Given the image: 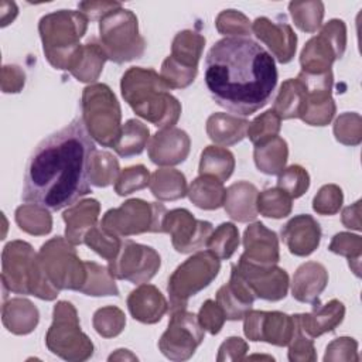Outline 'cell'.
Here are the masks:
<instances>
[{"mask_svg": "<svg viewBox=\"0 0 362 362\" xmlns=\"http://www.w3.org/2000/svg\"><path fill=\"white\" fill-rule=\"evenodd\" d=\"M95 150L82 117L42 139L28 157L21 199L59 211L88 195L89 161Z\"/></svg>", "mask_w": 362, "mask_h": 362, "instance_id": "6da1fadb", "label": "cell"}, {"mask_svg": "<svg viewBox=\"0 0 362 362\" xmlns=\"http://www.w3.org/2000/svg\"><path fill=\"white\" fill-rule=\"evenodd\" d=\"M274 58L249 37H225L205 57L204 79L212 99L239 116L264 107L277 85Z\"/></svg>", "mask_w": 362, "mask_h": 362, "instance_id": "7a4b0ae2", "label": "cell"}, {"mask_svg": "<svg viewBox=\"0 0 362 362\" xmlns=\"http://www.w3.org/2000/svg\"><path fill=\"white\" fill-rule=\"evenodd\" d=\"M120 92L137 116L160 130L174 127L181 116V103L153 68L130 66L122 75Z\"/></svg>", "mask_w": 362, "mask_h": 362, "instance_id": "3957f363", "label": "cell"}, {"mask_svg": "<svg viewBox=\"0 0 362 362\" xmlns=\"http://www.w3.org/2000/svg\"><path fill=\"white\" fill-rule=\"evenodd\" d=\"M1 283L4 300L8 291L34 296L45 301H52L59 294L42 270L38 253L24 240H11L3 247Z\"/></svg>", "mask_w": 362, "mask_h": 362, "instance_id": "277c9868", "label": "cell"}, {"mask_svg": "<svg viewBox=\"0 0 362 362\" xmlns=\"http://www.w3.org/2000/svg\"><path fill=\"white\" fill-rule=\"evenodd\" d=\"M88 18L76 10H58L40 18L38 33L47 61L55 68L69 71L88 30Z\"/></svg>", "mask_w": 362, "mask_h": 362, "instance_id": "5b68a950", "label": "cell"}, {"mask_svg": "<svg viewBox=\"0 0 362 362\" xmlns=\"http://www.w3.org/2000/svg\"><path fill=\"white\" fill-rule=\"evenodd\" d=\"M81 109L83 124L90 137L103 147H113L122 129V109L113 90L106 83L85 86Z\"/></svg>", "mask_w": 362, "mask_h": 362, "instance_id": "8992f818", "label": "cell"}, {"mask_svg": "<svg viewBox=\"0 0 362 362\" xmlns=\"http://www.w3.org/2000/svg\"><path fill=\"white\" fill-rule=\"evenodd\" d=\"M99 42L115 64H124L143 57L146 40L140 35L139 20L129 8H117L99 21Z\"/></svg>", "mask_w": 362, "mask_h": 362, "instance_id": "52a82bcc", "label": "cell"}, {"mask_svg": "<svg viewBox=\"0 0 362 362\" xmlns=\"http://www.w3.org/2000/svg\"><path fill=\"white\" fill-rule=\"evenodd\" d=\"M45 345L49 352L71 362L86 361L93 355V342L81 329L79 317L72 303L62 300L54 305Z\"/></svg>", "mask_w": 362, "mask_h": 362, "instance_id": "ba28073f", "label": "cell"}, {"mask_svg": "<svg viewBox=\"0 0 362 362\" xmlns=\"http://www.w3.org/2000/svg\"><path fill=\"white\" fill-rule=\"evenodd\" d=\"M221 270V260L209 250H198L168 277L167 291L171 311L184 310L188 300L208 287Z\"/></svg>", "mask_w": 362, "mask_h": 362, "instance_id": "9c48e42d", "label": "cell"}, {"mask_svg": "<svg viewBox=\"0 0 362 362\" xmlns=\"http://www.w3.org/2000/svg\"><path fill=\"white\" fill-rule=\"evenodd\" d=\"M38 259L55 288L81 291L86 279V266L76 249L62 236H54L41 245Z\"/></svg>", "mask_w": 362, "mask_h": 362, "instance_id": "30bf717a", "label": "cell"}, {"mask_svg": "<svg viewBox=\"0 0 362 362\" xmlns=\"http://www.w3.org/2000/svg\"><path fill=\"white\" fill-rule=\"evenodd\" d=\"M165 212L167 209L163 204L132 198L124 201L120 206L106 211L99 223L120 238L147 232L163 233Z\"/></svg>", "mask_w": 362, "mask_h": 362, "instance_id": "8fae6325", "label": "cell"}, {"mask_svg": "<svg viewBox=\"0 0 362 362\" xmlns=\"http://www.w3.org/2000/svg\"><path fill=\"white\" fill-rule=\"evenodd\" d=\"M346 48V25L339 18L325 23L320 33L310 38L300 52L301 71L324 74L332 64L344 57Z\"/></svg>", "mask_w": 362, "mask_h": 362, "instance_id": "7c38bea8", "label": "cell"}, {"mask_svg": "<svg viewBox=\"0 0 362 362\" xmlns=\"http://www.w3.org/2000/svg\"><path fill=\"white\" fill-rule=\"evenodd\" d=\"M204 329L194 313L184 310L171 311L167 329L158 339V349L170 361L189 359L204 341Z\"/></svg>", "mask_w": 362, "mask_h": 362, "instance_id": "4fadbf2b", "label": "cell"}, {"mask_svg": "<svg viewBox=\"0 0 362 362\" xmlns=\"http://www.w3.org/2000/svg\"><path fill=\"white\" fill-rule=\"evenodd\" d=\"M160 266L161 257L156 249L123 239L116 257L109 262L107 269L113 279L143 284L156 276Z\"/></svg>", "mask_w": 362, "mask_h": 362, "instance_id": "5bb4252c", "label": "cell"}, {"mask_svg": "<svg viewBox=\"0 0 362 362\" xmlns=\"http://www.w3.org/2000/svg\"><path fill=\"white\" fill-rule=\"evenodd\" d=\"M214 226L208 221L197 219L188 209L167 211L163 219V233H168L173 247L178 253L198 252L206 246Z\"/></svg>", "mask_w": 362, "mask_h": 362, "instance_id": "9a60e30c", "label": "cell"}, {"mask_svg": "<svg viewBox=\"0 0 362 362\" xmlns=\"http://www.w3.org/2000/svg\"><path fill=\"white\" fill-rule=\"evenodd\" d=\"M243 332L253 342L287 346L294 334V318L281 311L250 310L243 318Z\"/></svg>", "mask_w": 362, "mask_h": 362, "instance_id": "2e32d148", "label": "cell"}, {"mask_svg": "<svg viewBox=\"0 0 362 362\" xmlns=\"http://www.w3.org/2000/svg\"><path fill=\"white\" fill-rule=\"evenodd\" d=\"M233 267L252 288L256 298L280 301L287 296L290 287L288 274L277 264L257 266L239 259Z\"/></svg>", "mask_w": 362, "mask_h": 362, "instance_id": "e0dca14e", "label": "cell"}, {"mask_svg": "<svg viewBox=\"0 0 362 362\" xmlns=\"http://www.w3.org/2000/svg\"><path fill=\"white\" fill-rule=\"evenodd\" d=\"M252 33L269 49L280 64H288L297 49V35L288 23H276L267 17H257L252 23Z\"/></svg>", "mask_w": 362, "mask_h": 362, "instance_id": "ac0fdd59", "label": "cell"}, {"mask_svg": "<svg viewBox=\"0 0 362 362\" xmlns=\"http://www.w3.org/2000/svg\"><path fill=\"white\" fill-rule=\"evenodd\" d=\"M191 139L187 132L178 127L161 129L147 143V154L151 163L161 167H171L185 161L189 154Z\"/></svg>", "mask_w": 362, "mask_h": 362, "instance_id": "d6986e66", "label": "cell"}, {"mask_svg": "<svg viewBox=\"0 0 362 362\" xmlns=\"http://www.w3.org/2000/svg\"><path fill=\"white\" fill-rule=\"evenodd\" d=\"M243 253L239 259L257 264L273 266L280 260L279 238L274 230L264 226V223L255 221L243 232Z\"/></svg>", "mask_w": 362, "mask_h": 362, "instance_id": "ffe728a7", "label": "cell"}, {"mask_svg": "<svg viewBox=\"0 0 362 362\" xmlns=\"http://www.w3.org/2000/svg\"><path fill=\"white\" fill-rule=\"evenodd\" d=\"M281 239L294 256H310L321 242V226L308 214H300L288 219L280 229Z\"/></svg>", "mask_w": 362, "mask_h": 362, "instance_id": "44dd1931", "label": "cell"}, {"mask_svg": "<svg viewBox=\"0 0 362 362\" xmlns=\"http://www.w3.org/2000/svg\"><path fill=\"white\" fill-rule=\"evenodd\" d=\"M255 300V293L232 264L229 281L216 291V303L222 308L225 318L229 321L243 320L252 310Z\"/></svg>", "mask_w": 362, "mask_h": 362, "instance_id": "7402d4cb", "label": "cell"}, {"mask_svg": "<svg viewBox=\"0 0 362 362\" xmlns=\"http://www.w3.org/2000/svg\"><path fill=\"white\" fill-rule=\"evenodd\" d=\"M126 303L130 315L141 324H156L161 321L170 307L163 293L148 283L139 284L132 290Z\"/></svg>", "mask_w": 362, "mask_h": 362, "instance_id": "603a6c76", "label": "cell"}, {"mask_svg": "<svg viewBox=\"0 0 362 362\" xmlns=\"http://www.w3.org/2000/svg\"><path fill=\"white\" fill-rule=\"evenodd\" d=\"M344 317L345 305L337 298H332L325 304H313V310L310 313L294 314L301 329L313 339L322 334L332 332L344 321Z\"/></svg>", "mask_w": 362, "mask_h": 362, "instance_id": "cb8c5ba5", "label": "cell"}, {"mask_svg": "<svg viewBox=\"0 0 362 362\" xmlns=\"http://www.w3.org/2000/svg\"><path fill=\"white\" fill-rule=\"evenodd\" d=\"M328 284V272L318 262H305L297 267L291 280V296L307 304H318L321 293Z\"/></svg>", "mask_w": 362, "mask_h": 362, "instance_id": "d4e9b609", "label": "cell"}, {"mask_svg": "<svg viewBox=\"0 0 362 362\" xmlns=\"http://www.w3.org/2000/svg\"><path fill=\"white\" fill-rule=\"evenodd\" d=\"M99 212L100 204L95 198H86L68 206L62 214L65 222V239L74 246L82 245L86 232L98 223Z\"/></svg>", "mask_w": 362, "mask_h": 362, "instance_id": "484cf974", "label": "cell"}, {"mask_svg": "<svg viewBox=\"0 0 362 362\" xmlns=\"http://www.w3.org/2000/svg\"><path fill=\"white\" fill-rule=\"evenodd\" d=\"M257 188L249 181H238L226 188L223 208L228 216L236 222H250L257 216Z\"/></svg>", "mask_w": 362, "mask_h": 362, "instance_id": "4316f807", "label": "cell"}, {"mask_svg": "<svg viewBox=\"0 0 362 362\" xmlns=\"http://www.w3.org/2000/svg\"><path fill=\"white\" fill-rule=\"evenodd\" d=\"M1 321L8 332L27 335L35 329L40 321V313L30 300L14 297L3 303Z\"/></svg>", "mask_w": 362, "mask_h": 362, "instance_id": "83f0119b", "label": "cell"}, {"mask_svg": "<svg viewBox=\"0 0 362 362\" xmlns=\"http://www.w3.org/2000/svg\"><path fill=\"white\" fill-rule=\"evenodd\" d=\"M106 61L107 57L100 42L95 37H92L85 44H82L69 68V72L76 81L92 83L99 79Z\"/></svg>", "mask_w": 362, "mask_h": 362, "instance_id": "f1b7e54d", "label": "cell"}, {"mask_svg": "<svg viewBox=\"0 0 362 362\" xmlns=\"http://www.w3.org/2000/svg\"><path fill=\"white\" fill-rule=\"evenodd\" d=\"M249 122L245 117L229 113H212L206 120L208 137L221 147H228L240 143L246 137Z\"/></svg>", "mask_w": 362, "mask_h": 362, "instance_id": "f546056e", "label": "cell"}, {"mask_svg": "<svg viewBox=\"0 0 362 362\" xmlns=\"http://www.w3.org/2000/svg\"><path fill=\"white\" fill-rule=\"evenodd\" d=\"M307 102V93L297 78L286 79L274 98L273 112L283 120L300 119Z\"/></svg>", "mask_w": 362, "mask_h": 362, "instance_id": "4dcf8cb0", "label": "cell"}, {"mask_svg": "<svg viewBox=\"0 0 362 362\" xmlns=\"http://www.w3.org/2000/svg\"><path fill=\"white\" fill-rule=\"evenodd\" d=\"M189 201L205 211H214L223 206L226 188L223 182L212 175H198L188 187Z\"/></svg>", "mask_w": 362, "mask_h": 362, "instance_id": "1f68e13d", "label": "cell"}, {"mask_svg": "<svg viewBox=\"0 0 362 362\" xmlns=\"http://www.w3.org/2000/svg\"><path fill=\"white\" fill-rule=\"evenodd\" d=\"M148 188L160 201H177L187 195L185 175L171 167H161L150 175Z\"/></svg>", "mask_w": 362, "mask_h": 362, "instance_id": "d6a6232c", "label": "cell"}, {"mask_svg": "<svg viewBox=\"0 0 362 362\" xmlns=\"http://www.w3.org/2000/svg\"><path fill=\"white\" fill-rule=\"evenodd\" d=\"M287 158L288 146L280 136L256 146L253 150V160L257 170L267 175H279L286 168Z\"/></svg>", "mask_w": 362, "mask_h": 362, "instance_id": "836d02e7", "label": "cell"}, {"mask_svg": "<svg viewBox=\"0 0 362 362\" xmlns=\"http://www.w3.org/2000/svg\"><path fill=\"white\" fill-rule=\"evenodd\" d=\"M235 170V157L232 151L225 147L212 144L206 146L199 158V175H212L219 181H226Z\"/></svg>", "mask_w": 362, "mask_h": 362, "instance_id": "e575fe53", "label": "cell"}, {"mask_svg": "<svg viewBox=\"0 0 362 362\" xmlns=\"http://www.w3.org/2000/svg\"><path fill=\"white\" fill-rule=\"evenodd\" d=\"M301 82V81H300ZM304 86V85H303ZM305 89V88H304ZM332 90H308L301 120L310 126H327L335 116L337 106L331 96Z\"/></svg>", "mask_w": 362, "mask_h": 362, "instance_id": "d590c367", "label": "cell"}, {"mask_svg": "<svg viewBox=\"0 0 362 362\" xmlns=\"http://www.w3.org/2000/svg\"><path fill=\"white\" fill-rule=\"evenodd\" d=\"M150 140L148 127L137 120L129 119L120 129V134L112 147L120 157H133L143 153Z\"/></svg>", "mask_w": 362, "mask_h": 362, "instance_id": "8d00e7d4", "label": "cell"}, {"mask_svg": "<svg viewBox=\"0 0 362 362\" xmlns=\"http://www.w3.org/2000/svg\"><path fill=\"white\" fill-rule=\"evenodd\" d=\"M205 47V37L194 30H182L175 34L171 42V57L182 65L198 68L202 51Z\"/></svg>", "mask_w": 362, "mask_h": 362, "instance_id": "74e56055", "label": "cell"}, {"mask_svg": "<svg viewBox=\"0 0 362 362\" xmlns=\"http://www.w3.org/2000/svg\"><path fill=\"white\" fill-rule=\"evenodd\" d=\"M16 223L28 235L42 236L52 229V216L49 209L37 204H23L16 209Z\"/></svg>", "mask_w": 362, "mask_h": 362, "instance_id": "f35d334b", "label": "cell"}, {"mask_svg": "<svg viewBox=\"0 0 362 362\" xmlns=\"http://www.w3.org/2000/svg\"><path fill=\"white\" fill-rule=\"evenodd\" d=\"M86 279L79 293L92 297L119 296V288L109 269L95 262H85Z\"/></svg>", "mask_w": 362, "mask_h": 362, "instance_id": "ab89813d", "label": "cell"}, {"mask_svg": "<svg viewBox=\"0 0 362 362\" xmlns=\"http://www.w3.org/2000/svg\"><path fill=\"white\" fill-rule=\"evenodd\" d=\"M256 208L266 218L281 219L291 214L293 198L279 187L266 188L257 194Z\"/></svg>", "mask_w": 362, "mask_h": 362, "instance_id": "60d3db41", "label": "cell"}, {"mask_svg": "<svg viewBox=\"0 0 362 362\" xmlns=\"http://www.w3.org/2000/svg\"><path fill=\"white\" fill-rule=\"evenodd\" d=\"M239 229L232 222H222L208 238L206 249L219 260H228L239 246Z\"/></svg>", "mask_w": 362, "mask_h": 362, "instance_id": "b9f144b4", "label": "cell"}, {"mask_svg": "<svg viewBox=\"0 0 362 362\" xmlns=\"http://www.w3.org/2000/svg\"><path fill=\"white\" fill-rule=\"evenodd\" d=\"M120 174L117 158L109 151L95 150L89 161V180L90 184L105 188L113 184Z\"/></svg>", "mask_w": 362, "mask_h": 362, "instance_id": "7bdbcfd3", "label": "cell"}, {"mask_svg": "<svg viewBox=\"0 0 362 362\" xmlns=\"http://www.w3.org/2000/svg\"><path fill=\"white\" fill-rule=\"evenodd\" d=\"M324 10V3L320 0L288 3V11L296 27L310 34L315 33L321 27Z\"/></svg>", "mask_w": 362, "mask_h": 362, "instance_id": "ee69618b", "label": "cell"}, {"mask_svg": "<svg viewBox=\"0 0 362 362\" xmlns=\"http://www.w3.org/2000/svg\"><path fill=\"white\" fill-rule=\"evenodd\" d=\"M328 250L348 259V264L356 277L361 276L362 238L351 232H339L332 236Z\"/></svg>", "mask_w": 362, "mask_h": 362, "instance_id": "f6af8a7d", "label": "cell"}, {"mask_svg": "<svg viewBox=\"0 0 362 362\" xmlns=\"http://www.w3.org/2000/svg\"><path fill=\"white\" fill-rule=\"evenodd\" d=\"M122 240L123 239L120 236L109 232L100 223L90 228L83 238V243L107 262L116 257L122 246Z\"/></svg>", "mask_w": 362, "mask_h": 362, "instance_id": "bcb514c9", "label": "cell"}, {"mask_svg": "<svg viewBox=\"0 0 362 362\" xmlns=\"http://www.w3.org/2000/svg\"><path fill=\"white\" fill-rule=\"evenodd\" d=\"M92 325L95 331L103 338H115L126 327L124 313L115 305H106L98 308L92 318Z\"/></svg>", "mask_w": 362, "mask_h": 362, "instance_id": "7dc6e473", "label": "cell"}, {"mask_svg": "<svg viewBox=\"0 0 362 362\" xmlns=\"http://www.w3.org/2000/svg\"><path fill=\"white\" fill-rule=\"evenodd\" d=\"M280 127H281V119L270 109L256 116L252 122H249L246 137H249L252 144L256 147L279 136Z\"/></svg>", "mask_w": 362, "mask_h": 362, "instance_id": "c3c4849f", "label": "cell"}, {"mask_svg": "<svg viewBox=\"0 0 362 362\" xmlns=\"http://www.w3.org/2000/svg\"><path fill=\"white\" fill-rule=\"evenodd\" d=\"M198 68H191L180 64L171 55H168L163 64L160 76L170 89H184L189 86L197 78Z\"/></svg>", "mask_w": 362, "mask_h": 362, "instance_id": "681fc988", "label": "cell"}, {"mask_svg": "<svg viewBox=\"0 0 362 362\" xmlns=\"http://www.w3.org/2000/svg\"><path fill=\"white\" fill-rule=\"evenodd\" d=\"M337 141L345 146H358L362 141V117L356 112L341 113L334 123Z\"/></svg>", "mask_w": 362, "mask_h": 362, "instance_id": "f907efd6", "label": "cell"}, {"mask_svg": "<svg viewBox=\"0 0 362 362\" xmlns=\"http://www.w3.org/2000/svg\"><path fill=\"white\" fill-rule=\"evenodd\" d=\"M215 27L225 37H247L252 33L250 20L238 10H222L215 18Z\"/></svg>", "mask_w": 362, "mask_h": 362, "instance_id": "816d5d0a", "label": "cell"}, {"mask_svg": "<svg viewBox=\"0 0 362 362\" xmlns=\"http://www.w3.org/2000/svg\"><path fill=\"white\" fill-rule=\"evenodd\" d=\"M276 187L286 191L293 199L300 198L310 188V174L298 164L288 165L279 174Z\"/></svg>", "mask_w": 362, "mask_h": 362, "instance_id": "f5cc1de1", "label": "cell"}, {"mask_svg": "<svg viewBox=\"0 0 362 362\" xmlns=\"http://www.w3.org/2000/svg\"><path fill=\"white\" fill-rule=\"evenodd\" d=\"M150 182V173L143 164L132 165L120 171L116 182H115V192L120 197L130 195L136 191H140L148 187Z\"/></svg>", "mask_w": 362, "mask_h": 362, "instance_id": "db71d44e", "label": "cell"}, {"mask_svg": "<svg viewBox=\"0 0 362 362\" xmlns=\"http://www.w3.org/2000/svg\"><path fill=\"white\" fill-rule=\"evenodd\" d=\"M294 318V315H293ZM288 361L290 362H314L317 361V352L313 338L308 337L294 318V334L288 342Z\"/></svg>", "mask_w": 362, "mask_h": 362, "instance_id": "11a10c76", "label": "cell"}, {"mask_svg": "<svg viewBox=\"0 0 362 362\" xmlns=\"http://www.w3.org/2000/svg\"><path fill=\"white\" fill-rule=\"evenodd\" d=\"M344 204V192L337 184L322 185L313 199V209L318 215H335Z\"/></svg>", "mask_w": 362, "mask_h": 362, "instance_id": "9f6ffc18", "label": "cell"}, {"mask_svg": "<svg viewBox=\"0 0 362 362\" xmlns=\"http://www.w3.org/2000/svg\"><path fill=\"white\" fill-rule=\"evenodd\" d=\"M324 361L325 362H331V361L358 362L359 361L358 342L351 337H339L331 341L327 345Z\"/></svg>", "mask_w": 362, "mask_h": 362, "instance_id": "6f0895ef", "label": "cell"}, {"mask_svg": "<svg viewBox=\"0 0 362 362\" xmlns=\"http://www.w3.org/2000/svg\"><path fill=\"white\" fill-rule=\"evenodd\" d=\"M198 322L204 331L209 332L211 335H216L221 332L226 318L219 307V304L214 300H205L197 314Z\"/></svg>", "mask_w": 362, "mask_h": 362, "instance_id": "680465c9", "label": "cell"}, {"mask_svg": "<svg viewBox=\"0 0 362 362\" xmlns=\"http://www.w3.org/2000/svg\"><path fill=\"white\" fill-rule=\"evenodd\" d=\"M247 351H249V345L245 339H242L240 337H229L221 344L218 349L216 361L218 362L242 361L245 359V355Z\"/></svg>", "mask_w": 362, "mask_h": 362, "instance_id": "91938a15", "label": "cell"}, {"mask_svg": "<svg viewBox=\"0 0 362 362\" xmlns=\"http://www.w3.org/2000/svg\"><path fill=\"white\" fill-rule=\"evenodd\" d=\"M120 7H122V4L119 1H106V0L78 3L79 11L90 21H100L106 14H109L110 11L117 10Z\"/></svg>", "mask_w": 362, "mask_h": 362, "instance_id": "94428289", "label": "cell"}, {"mask_svg": "<svg viewBox=\"0 0 362 362\" xmlns=\"http://www.w3.org/2000/svg\"><path fill=\"white\" fill-rule=\"evenodd\" d=\"M25 83V74L17 65H4L1 68V90L4 93H18Z\"/></svg>", "mask_w": 362, "mask_h": 362, "instance_id": "6125c7cd", "label": "cell"}, {"mask_svg": "<svg viewBox=\"0 0 362 362\" xmlns=\"http://www.w3.org/2000/svg\"><path fill=\"white\" fill-rule=\"evenodd\" d=\"M341 221L345 228L354 229V230H361V201L358 199L352 205L344 208Z\"/></svg>", "mask_w": 362, "mask_h": 362, "instance_id": "be15d7a7", "label": "cell"}, {"mask_svg": "<svg viewBox=\"0 0 362 362\" xmlns=\"http://www.w3.org/2000/svg\"><path fill=\"white\" fill-rule=\"evenodd\" d=\"M17 14H18V7L14 1L3 0L0 3V25L1 27H6L10 23H13Z\"/></svg>", "mask_w": 362, "mask_h": 362, "instance_id": "e7e4bbea", "label": "cell"}, {"mask_svg": "<svg viewBox=\"0 0 362 362\" xmlns=\"http://www.w3.org/2000/svg\"><path fill=\"white\" fill-rule=\"evenodd\" d=\"M109 361H126V359H129V361H137V356L136 355H133L129 349H123V348H120V349H116V352H113L109 358H107Z\"/></svg>", "mask_w": 362, "mask_h": 362, "instance_id": "03108f58", "label": "cell"}, {"mask_svg": "<svg viewBox=\"0 0 362 362\" xmlns=\"http://www.w3.org/2000/svg\"><path fill=\"white\" fill-rule=\"evenodd\" d=\"M269 359V361H273L274 358L273 356H269V355H253V356H249L247 359Z\"/></svg>", "mask_w": 362, "mask_h": 362, "instance_id": "003e7915", "label": "cell"}]
</instances>
